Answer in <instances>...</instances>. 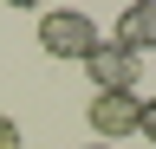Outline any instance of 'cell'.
<instances>
[{
    "instance_id": "3",
    "label": "cell",
    "mask_w": 156,
    "mask_h": 149,
    "mask_svg": "<svg viewBox=\"0 0 156 149\" xmlns=\"http://www.w3.org/2000/svg\"><path fill=\"white\" fill-rule=\"evenodd\" d=\"M85 78H91V97H98V91H136L143 59H136V52H124L117 39H104V46L85 59Z\"/></svg>"
},
{
    "instance_id": "7",
    "label": "cell",
    "mask_w": 156,
    "mask_h": 149,
    "mask_svg": "<svg viewBox=\"0 0 156 149\" xmlns=\"http://www.w3.org/2000/svg\"><path fill=\"white\" fill-rule=\"evenodd\" d=\"M85 149H111V143H85Z\"/></svg>"
},
{
    "instance_id": "1",
    "label": "cell",
    "mask_w": 156,
    "mask_h": 149,
    "mask_svg": "<svg viewBox=\"0 0 156 149\" xmlns=\"http://www.w3.org/2000/svg\"><path fill=\"white\" fill-rule=\"evenodd\" d=\"M39 46H46L52 59L85 65L104 39H98V20H91V13H78V7H52V13H39Z\"/></svg>"
},
{
    "instance_id": "2",
    "label": "cell",
    "mask_w": 156,
    "mask_h": 149,
    "mask_svg": "<svg viewBox=\"0 0 156 149\" xmlns=\"http://www.w3.org/2000/svg\"><path fill=\"white\" fill-rule=\"evenodd\" d=\"M85 117H91V130H98V143H124V136H136L143 130V97L136 91H98V97L85 104Z\"/></svg>"
},
{
    "instance_id": "6",
    "label": "cell",
    "mask_w": 156,
    "mask_h": 149,
    "mask_svg": "<svg viewBox=\"0 0 156 149\" xmlns=\"http://www.w3.org/2000/svg\"><path fill=\"white\" fill-rule=\"evenodd\" d=\"M136 136H150V143H156V97H143V130H136Z\"/></svg>"
},
{
    "instance_id": "5",
    "label": "cell",
    "mask_w": 156,
    "mask_h": 149,
    "mask_svg": "<svg viewBox=\"0 0 156 149\" xmlns=\"http://www.w3.org/2000/svg\"><path fill=\"white\" fill-rule=\"evenodd\" d=\"M20 143H26V136H20V123H13V117H0V149H20Z\"/></svg>"
},
{
    "instance_id": "4",
    "label": "cell",
    "mask_w": 156,
    "mask_h": 149,
    "mask_svg": "<svg viewBox=\"0 0 156 149\" xmlns=\"http://www.w3.org/2000/svg\"><path fill=\"white\" fill-rule=\"evenodd\" d=\"M111 39L124 52H136V59L156 52V0H130V7L117 13V32H111Z\"/></svg>"
}]
</instances>
